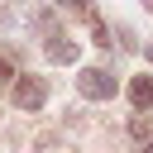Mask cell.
Segmentation results:
<instances>
[{
	"instance_id": "obj_1",
	"label": "cell",
	"mask_w": 153,
	"mask_h": 153,
	"mask_svg": "<svg viewBox=\"0 0 153 153\" xmlns=\"http://www.w3.org/2000/svg\"><path fill=\"white\" fill-rule=\"evenodd\" d=\"M76 91H81L86 100H110V96H115V76H110L105 67H81V72H76Z\"/></svg>"
},
{
	"instance_id": "obj_2",
	"label": "cell",
	"mask_w": 153,
	"mask_h": 153,
	"mask_svg": "<svg viewBox=\"0 0 153 153\" xmlns=\"http://www.w3.org/2000/svg\"><path fill=\"white\" fill-rule=\"evenodd\" d=\"M43 100H48V86L38 76H14V105L19 110H43Z\"/></svg>"
},
{
	"instance_id": "obj_3",
	"label": "cell",
	"mask_w": 153,
	"mask_h": 153,
	"mask_svg": "<svg viewBox=\"0 0 153 153\" xmlns=\"http://www.w3.org/2000/svg\"><path fill=\"white\" fill-rule=\"evenodd\" d=\"M43 57H48V62H57V67H67V62H76V43H72V38H62V33H53V38L43 43Z\"/></svg>"
},
{
	"instance_id": "obj_4",
	"label": "cell",
	"mask_w": 153,
	"mask_h": 153,
	"mask_svg": "<svg viewBox=\"0 0 153 153\" xmlns=\"http://www.w3.org/2000/svg\"><path fill=\"white\" fill-rule=\"evenodd\" d=\"M129 100H134V110H153V76H134L129 81Z\"/></svg>"
},
{
	"instance_id": "obj_5",
	"label": "cell",
	"mask_w": 153,
	"mask_h": 153,
	"mask_svg": "<svg viewBox=\"0 0 153 153\" xmlns=\"http://www.w3.org/2000/svg\"><path fill=\"white\" fill-rule=\"evenodd\" d=\"M91 38H96V43H100V48H110V33H105V24H100V19H96V14H91Z\"/></svg>"
},
{
	"instance_id": "obj_6",
	"label": "cell",
	"mask_w": 153,
	"mask_h": 153,
	"mask_svg": "<svg viewBox=\"0 0 153 153\" xmlns=\"http://www.w3.org/2000/svg\"><path fill=\"white\" fill-rule=\"evenodd\" d=\"M62 10H76V14H86V0H57Z\"/></svg>"
},
{
	"instance_id": "obj_7",
	"label": "cell",
	"mask_w": 153,
	"mask_h": 153,
	"mask_svg": "<svg viewBox=\"0 0 153 153\" xmlns=\"http://www.w3.org/2000/svg\"><path fill=\"white\" fill-rule=\"evenodd\" d=\"M0 81H14V72H10V62L0 57Z\"/></svg>"
},
{
	"instance_id": "obj_8",
	"label": "cell",
	"mask_w": 153,
	"mask_h": 153,
	"mask_svg": "<svg viewBox=\"0 0 153 153\" xmlns=\"http://www.w3.org/2000/svg\"><path fill=\"white\" fill-rule=\"evenodd\" d=\"M143 153H153V143H143Z\"/></svg>"
},
{
	"instance_id": "obj_9",
	"label": "cell",
	"mask_w": 153,
	"mask_h": 153,
	"mask_svg": "<svg viewBox=\"0 0 153 153\" xmlns=\"http://www.w3.org/2000/svg\"><path fill=\"white\" fill-rule=\"evenodd\" d=\"M148 62H153V48H148Z\"/></svg>"
},
{
	"instance_id": "obj_10",
	"label": "cell",
	"mask_w": 153,
	"mask_h": 153,
	"mask_svg": "<svg viewBox=\"0 0 153 153\" xmlns=\"http://www.w3.org/2000/svg\"><path fill=\"white\" fill-rule=\"evenodd\" d=\"M143 5H148V10H153V0H143Z\"/></svg>"
}]
</instances>
